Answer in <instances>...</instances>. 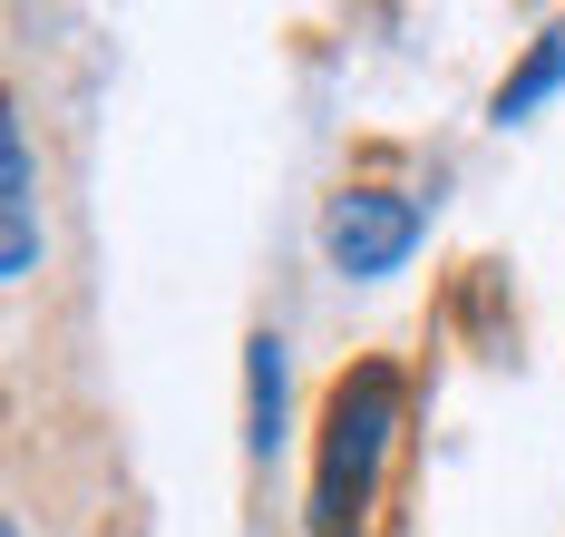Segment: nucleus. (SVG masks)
<instances>
[{
	"label": "nucleus",
	"instance_id": "obj_3",
	"mask_svg": "<svg viewBox=\"0 0 565 537\" xmlns=\"http://www.w3.org/2000/svg\"><path fill=\"white\" fill-rule=\"evenodd\" d=\"M40 264V177H30V127L0 118V274L20 284Z\"/></svg>",
	"mask_w": 565,
	"mask_h": 537
},
{
	"label": "nucleus",
	"instance_id": "obj_6",
	"mask_svg": "<svg viewBox=\"0 0 565 537\" xmlns=\"http://www.w3.org/2000/svg\"><path fill=\"white\" fill-rule=\"evenodd\" d=\"M10 537H20V528H10Z\"/></svg>",
	"mask_w": 565,
	"mask_h": 537
},
{
	"label": "nucleus",
	"instance_id": "obj_5",
	"mask_svg": "<svg viewBox=\"0 0 565 537\" xmlns=\"http://www.w3.org/2000/svg\"><path fill=\"white\" fill-rule=\"evenodd\" d=\"M274 440H282V343L254 333V450H274Z\"/></svg>",
	"mask_w": 565,
	"mask_h": 537
},
{
	"label": "nucleus",
	"instance_id": "obj_1",
	"mask_svg": "<svg viewBox=\"0 0 565 537\" xmlns=\"http://www.w3.org/2000/svg\"><path fill=\"white\" fill-rule=\"evenodd\" d=\"M391 430H399V371H391V361L341 371L332 401H322L312 537H361V518H371V488H381V460H391Z\"/></svg>",
	"mask_w": 565,
	"mask_h": 537
},
{
	"label": "nucleus",
	"instance_id": "obj_2",
	"mask_svg": "<svg viewBox=\"0 0 565 537\" xmlns=\"http://www.w3.org/2000/svg\"><path fill=\"white\" fill-rule=\"evenodd\" d=\"M409 244H419V206L399 196V186H341L332 215H322V254H332V274H399L409 264Z\"/></svg>",
	"mask_w": 565,
	"mask_h": 537
},
{
	"label": "nucleus",
	"instance_id": "obj_4",
	"mask_svg": "<svg viewBox=\"0 0 565 537\" xmlns=\"http://www.w3.org/2000/svg\"><path fill=\"white\" fill-rule=\"evenodd\" d=\"M556 78H565V30H546V40L526 50V69H516L508 88H498V127H508V118H526V108H536V98H546Z\"/></svg>",
	"mask_w": 565,
	"mask_h": 537
}]
</instances>
